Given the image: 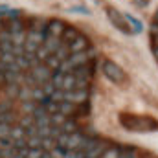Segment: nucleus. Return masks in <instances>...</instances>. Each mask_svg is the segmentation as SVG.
Wrapping results in <instances>:
<instances>
[{
  "instance_id": "nucleus-4",
  "label": "nucleus",
  "mask_w": 158,
  "mask_h": 158,
  "mask_svg": "<svg viewBox=\"0 0 158 158\" xmlns=\"http://www.w3.org/2000/svg\"><path fill=\"white\" fill-rule=\"evenodd\" d=\"M88 46H90L88 39H86V37H83V35H79L74 42H70V44H68V52H70V53H85V52L88 50Z\"/></svg>"
},
{
  "instance_id": "nucleus-26",
  "label": "nucleus",
  "mask_w": 158,
  "mask_h": 158,
  "mask_svg": "<svg viewBox=\"0 0 158 158\" xmlns=\"http://www.w3.org/2000/svg\"><path fill=\"white\" fill-rule=\"evenodd\" d=\"M2 83H6V79H4V74L0 72V85H2Z\"/></svg>"
},
{
  "instance_id": "nucleus-11",
  "label": "nucleus",
  "mask_w": 158,
  "mask_h": 158,
  "mask_svg": "<svg viewBox=\"0 0 158 158\" xmlns=\"http://www.w3.org/2000/svg\"><path fill=\"white\" fill-rule=\"evenodd\" d=\"M105 149H107V143H105V142H98L88 153H85V158H99L105 153Z\"/></svg>"
},
{
  "instance_id": "nucleus-24",
  "label": "nucleus",
  "mask_w": 158,
  "mask_h": 158,
  "mask_svg": "<svg viewBox=\"0 0 158 158\" xmlns=\"http://www.w3.org/2000/svg\"><path fill=\"white\" fill-rule=\"evenodd\" d=\"M9 131H11V127H9V125L0 123V138H9Z\"/></svg>"
},
{
  "instance_id": "nucleus-9",
  "label": "nucleus",
  "mask_w": 158,
  "mask_h": 158,
  "mask_svg": "<svg viewBox=\"0 0 158 158\" xmlns=\"http://www.w3.org/2000/svg\"><path fill=\"white\" fill-rule=\"evenodd\" d=\"M79 35V30L77 28H74V26H64V30H63V35H61V40L63 42H66V46L70 44V42H74V40L77 39Z\"/></svg>"
},
{
  "instance_id": "nucleus-21",
  "label": "nucleus",
  "mask_w": 158,
  "mask_h": 158,
  "mask_svg": "<svg viewBox=\"0 0 158 158\" xmlns=\"http://www.w3.org/2000/svg\"><path fill=\"white\" fill-rule=\"evenodd\" d=\"M118 156H119V149L118 147H107L105 153H103L99 158H118Z\"/></svg>"
},
{
  "instance_id": "nucleus-3",
  "label": "nucleus",
  "mask_w": 158,
  "mask_h": 158,
  "mask_svg": "<svg viewBox=\"0 0 158 158\" xmlns=\"http://www.w3.org/2000/svg\"><path fill=\"white\" fill-rule=\"evenodd\" d=\"M107 17H109V20L114 24V28H118L119 31H123V33H131V28H129V24L125 22L123 13H119L118 9H114V7H107Z\"/></svg>"
},
{
  "instance_id": "nucleus-10",
  "label": "nucleus",
  "mask_w": 158,
  "mask_h": 158,
  "mask_svg": "<svg viewBox=\"0 0 158 158\" xmlns=\"http://www.w3.org/2000/svg\"><path fill=\"white\" fill-rule=\"evenodd\" d=\"M88 59H90V57H86V53H72V55L68 57V64H70L72 70H74V68H79V66L88 64Z\"/></svg>"
},
{
  "instance_id": "nucleus-13",
  "label": "nucleus",
  "mask_w": 158,
  "mask_h": 158,
  "mask_svg": "<svg viewBox=\"0 0 158 158\" xmlns=\"http://www.w3.org/2000/svg\"><path fill=\"white\" fill-rule=\"evenodd\" d=\"M123 19H125V22L129 24V28H131V33H140V31H142V22H140V20H136L132 15L125 13V15H123Z\"/></svg>"
},
{
  "instance_id": "nucleus-18",
  "label": "nucleus",
  "mask_w": 158,
  "mask_h": 158,
  "mask_svg": "<svg viewBox=\"0 0 158 158\" xmlns=\"http://www.w3.org/2000/svg\"><path fill=\"white\" fill-rule=\"evenodd\" d=\"M118 158H138V151H136V149H131V147L119 149V156Z\"/></svg>"
},
{
  "instance_id": "nucleus-22",
  "label": "nucleus",
  "mask_w": 158,
  "mask_h": 158,
  "mask_svg": "<svg viewBox=\"0 0 158 158\" xmlns=\"http://www.w3.org/2000/svg\"><path fill=\"white\" fill-rule=\"evenodd\" d=\"M42 156V149H28L24 158H40Z\"/></svg>"
},
{
  "instance_id": "nucleus-2",
  "label": "nucleus",
  "mask_w": 158,
  "mask_h": 158,
  "mask_svg": "<svg viewBox=\"0 0 158 158\" xmlns=\"http://www.w3.org/2000/svg\"><path fill=\"white\" fill-rule=\"evenodd\" d=\"M103 74L109 81H112L116 85H127V81H129L127 74L123 72V68L118 66L114 61H105L103 63Z\"/></svg>"
},
{
  "instance_id": "nucleus-19",
  "label": "nucleus",
  "mask_w": 158,
  "mask_h": 158,
  "mask_svg": "<svg viewBox=\"0 0 158 158\" xmlns=\"http://www.w3.org/2000/svg\"><path fill=\"white\" fill-rule=\"evenodd\" d=\"M9 138H11L13 142L24 138V129H22V127H11V131H9Z\"/></svg>"
},
{
  "instance_id": "nucleus-17",
  "label": "nucleus",
  "mask_w": 158,
  "mask_h": 158,
  "mask_svg": "<svg viewBox=\"0 0 158 158\" xmlns=\"http://www.w3.org/2000/svg\"><path fill=\"white\" fill-rule=\"evenodd\" d=\"M55 147V140L53 138H40V149H44L46 153H50Z\"/></svg>"
},
{
  "instance_id": "nucleus-15",
  "label": "nucleus",
  "mask_w": 158,
  "mask_h": 158,
  "mask_svg": "<svg viewBox=\"0 0 158 158\" xmlns=\"http://www.w3.org/2000/svg\"><path fill=\"white\" fill-rule=\"evenodd\" d=\"M7 30H9V35H15V33L22 31V22L19 19H13V20L7 22Z\"/></svg>"
},
{
  "instance_id": "nucleus-7",
  "label": "nucleus",
  "mask_w": 158,
  "mask_h": 158,
  "mask_svg": "<svg viewBox=\"0 0 158 158\" xmlns=\"http://www.w3.org/2000/svg\"><path fill=\"white\" fill-rule=\"evenodd\" d=\"M33 77L37 83H46L48 79L52 77V70L46 66V64H39V66H35V70H33Z\"/></svg>"
},
{
  "instance_id": "nucleus-5",
  "label": "nucleus",
  "mask_w": 158,
  "mask_h": 158,
  "mask_svg": "<svg viewBox=\"0 0 158 158\" xmlns=\"http://www.w3.org/2000/svg\"><path fill=\"white\" fill-rule=\"evenodd\" d=\"M63 30H64V24H63L61 20H57V19H53V20H50V22L46 24V31H48V35H50V37L61 39Z\"/></svg>"
},
{
  "instance_id": "nucleus-14",
  "label": "nucleus",
  "mask_w": 158,
  "mask_h": 158,
  "mask_svg": "<svg viewBox=\"0 0 158 158\" xmlns=\"http://www.w3.org/2000/svg\"><path fill=\"white\" fill-rule=\"evenodd\" d=\"M57 107H59L57 101H53V99H42V109H44V112H46L48 116L57 114Z\"/></svg>"
},
{
  "instance_id": "nucleus-23",
  "label": "nucleus",
  "mask_w": 158,
  "mask_h": 158,
  "mask_svg": "<svg viewBox=\"0 0 158 158\" xmlns=\"http://www.w3.org/2000/svg\"><path fill=\"white\" fill-rule=\"evenodd\" d=\"M63 158H85V153H81V151H66Z\"/></svg>"
},
{
  "instance_id": "nucleus-1",
  "label": "nucleus",
  "mask_w": 158,
  "mask_h": 158,
  "mask_svg": "<svg viewBox=\"0 0 158 158\" xmlns=\"http://www.w3.org/2000/svg\"><path fill=\"white\" fill-rule=\"evenodd\" d=\"M119 125L131 132H151L158 129V121L149 116H134V114H119Z\"/></svg>"
},
{
  "instance_id": "nucleus-25",
  "label": "nucleus",
  "mask_w": 158,
  "mask_h": 158,
  "mask_svg": "<svg viewBox=\"0 0 158 158\" xmlns=\"http://www.w3.org/2000/svg\"><path fill=\"white\" fill-rule=\"evenodd\" d=\"M0 147H2V149L13 147V140H11V138H0Z\"/></svg>"
},
{
  "instance_id": "nucleus-8",
  "label": "nucleus",
  "mask_w": 158,
  "mask_h": 158,
  "mask_svg": "<svg viewBox=\"0 0 158 158\" xmlns=\"http://www.w3.org/2000/svg\"><path fill=\"white\" fill-rule=\"evenodd\" d=\"M85 140V134L81 132H74V134H68V143H66V151H79L81 143Z\"/></svg>"
},
{
  "instance_id": "nucleus-27",
  "label": "nucleus",
  "mask_w": 158,
  "mask_h": 158,
  "mask_svg": "<svg viewBox=\"0 0 158 158\" xmlns=\"http://www.w3.org/2000/svg\"><path fill=\"white\" fill-rule=\"evenodd\" d=\"M155 24L158 26V9H156V13H155Z\"/></svg>"
},
{
  "instance_id": "nucleus-6",
  "label": "nucleus",
  "mask_w": 158,
  "mask_h": 158,
  "mask_svg": "<svg viewBox=\"0 0 158 158\" xmlns=\"http://www.w3.org/2000/svg\"><path fill=\"white\" fill-rule=\"evenodd\" d=\"M77 110H79V107L74 105V103H70V101H61L59 107H57V114H61L64 118H72Z\"/></svg>"
},
{
  "instance_id": "nucleus-16",
  "label": "nucleus",
  "mask_w": 158,
  "mask_h": 158,
  "mask_svg": "<svg viewBox=\"0 0 158 158\" xmlns=\"http://www.w3.org/2000/svg\"><path fill=\"white\" fill-rule=\"evenodd\" d=\"M53 55H55V57H57V59H59L61 63H63V61H68V57H70L68 46H66V44H61V46H59V50H57V52H55Z\"/></svg>"
},
{
  "instance_id": "nucleus-28",
  "label": "nucleus",
  "mask_w": 158,
  "mask_h": 158,
  "mask_svg": "<svg viewBox=\"0 0 158 158\" xmlns=\"http://www.w3.org/2000/svg\"><path fill=\"white\" fill-rule=\"evenodd\" d=\"M155 55H156V59H158V46H155Z\"/></svg>"
},
{
  "instance_id": "nucleus-20",
  "label": "nucleus",
  "mask_w": 158,
  "mask_h": 158,
  "mask_svg": "<svg viewBox=\"0 0 158 158\" xmlns=\"http://www.w3.org/2000/svg\"><path fill=\"white\" fill-rule=\"evenodd\" d=\"M59 64H61V61H59L55 55H48V57H46V66H48L50 70H52V68H53V70H59Z\"/></svg>"
},
{
  "instance_id": "nucleus-12",
  "label": "nucleus",
  "mask_w": 158,
  "mask_h": 158,
  "mask_svg": "<svg viewBox=\"0 0 158 158\" xmlns=\"http://www.w3.org/2000/svg\"><path fill=\"white\" fill-rule=\"evenodd\" d=\"M59 129H61V132H64V134H74V132H77V121L74 118H66L64 123H63Z\"/></svg>"
}]
</instances>
